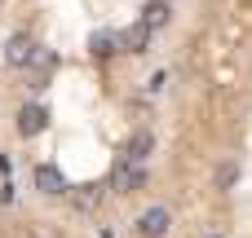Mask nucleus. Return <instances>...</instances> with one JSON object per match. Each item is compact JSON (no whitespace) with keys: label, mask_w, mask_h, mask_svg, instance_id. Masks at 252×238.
<instances>
[{"label":"nucleus","mask_w":252,"mask_h":238,"mask_svg":"<svg viewBox=\"0 0 252 238\" xmlns=\"http://www.w3.org/2000/svg\"><path fill=\"white\" fill-rule=\"evenodd\" d=\"M208 238H221V234H208Z\"/></svg>","instance_id":"12"},{"label":"nucleus","mask_w":252,"mask_h":238,"mask_svg":"<svg viewBox=\"0 0 252 238\" xmlns=\"http://www.w3.org/2000/svg\"><path fill=\"white\" fill-rule=\"evenodd\" d=\"M151 150H155V132H151V128H137V132L128 137V146H124V159L146 163V159H151Z\"/></svg>","instance_id":"7"},{"label":"nucleus","mask_w":252,"mask_h":238,"mask_svg":"<svg viewBox=\"0 0 252 238\" xmlns=\"http://www.w3.org/2000/svg\"><path fill=\"white\" fill-rule=\"evenodd\" d=\"M235 181H239V163H235V159L217 163V172H213V185H217V190H230Z\"/></svg>","instance_id":"11"},{"label":"nucleus","mask_w":252,"mask_h":238,"mask_svg":"<svg viewBox=\"0 0 252 238\" xmlns=\"http://www.w3.org/2000/svg\"><path fill=\"white\" fill-rule=\"evenodd\" d=\"M111 185H115L120 194H133V190H142V185H146V168L120 155V163H115V172H111Z\"/></svg>","instance_id":"1"},{"label":"nucleus","mask_w":252,"mask_h":238,"mask_svg":"<svg viewBox=\"0 0 252 238\" xmlns=\"http://www.w3.org/2000/svg\"><path fill=\"white\" fill-rule=\"evenodd\" d=\"M71 203H75L80 212H93V208L102 203V185H80V190H71Z\"/></svg>","instance_id":"10"},{"label":"nucleus","mask_w":252,"mask_h":238,"mask_svg":"<svg viewBox=\"0 0 252 238\" xmlns=\"http://www.w3.org/2000/svg\"><path fill=\"white\" fill-rule=\"evenodd\" d=\"M44 124H49V110H44V106H35V102H31V106H22V110H18V137H40V132H44Z\"/></svg>","instance_id":"4"},{"label":"nucleus","mask_w":252,"mask_h":238,"mask_svg":"<svg viewBox=\"0 0 252 238\" xmlns=\"http://www.w3.org/2000/svg\"><path fill=\"white\" fill-rule=\"evenodd\" d=\"M115 49H120V35H115V31H93V35H89V53H93V57H111Z\"/></svg>","instance_id":"9"},{"label":"nucleus","mask_w":252,"mask_h":238,"mask_svg":"<svg viewBox=\"0 0 252 238\" xmlns=\"http://www.w3.org/2000/svg\"><path fill=\"white\" fill-rule=\"evenodd\" d=\"M120 49H124V53H146V49H151V26H146V22L124 26V31H120Z\"/></svg>","instance_id":"6"},{"label":"nucleus","mask_w":252,"mask_h":238,"mask_svg":"<svg viewBox=\"0 0 252 238\" xmlns=\"http://www.w3.org/2000/svg\"><path fill=\"white\" fill-rule=\"evenodd\" d=\"M31 57H35V40L31 35H9V44H4V62L13 66V71H22V66H31Z\"/></svg>","instance_id":"3"},{"label":"nucleus","mask_w":252,"mask_h":238,"mask_svg":"<svg viewBox=\"0 0 252 238\" xmlns=\"http://www.w3.org/2000/svg\"><path fill=\"white\" fill-rule=\"evenodd\" d=\"M168 18H173V4H168V0H146V9H142V22H146L151 31L168 26Z\"/></svg>","instance_id":"8"},{"label":"nucleus","mask_w":252,"mask_h":238,"mask_svg":"<svg viewBox=\"0 0 252 238\" xmlns=\"http://www.w3.org/2000/svg\"><path fill=\"white\" fill-rule=\"evenodd\" d=\"M168 225H173V216H168V208H159V203L146 208V212L137 216V234H142V238H164V234H168Z\"/></svg>","instance_id":"2"},{"label":"nucleus","mask_w":252,"mask_h":238,"mask_svg":"<svg viewBox=\"0 0 252 238\" xmlns=\"http://www.w3.org/2000/svg\"><path fill=\"white\" fill-rule=\"evenodd\" d=\"M35 190H40V194H49V199L71 194V190H66V181H62V172H58L53 163H40V168H35Z\"/></svg>","instance_id":"5"}]
</instances>
